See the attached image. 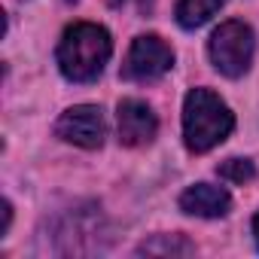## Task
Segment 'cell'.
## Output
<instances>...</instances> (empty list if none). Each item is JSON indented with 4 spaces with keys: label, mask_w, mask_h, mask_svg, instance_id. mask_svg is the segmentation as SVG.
Instances as JSON below:
<instances>
[{
    "label": "cell",
    "mask_w": 259,
    "mask_h": 259,
    "mask_svg": "<svg viewBox=\"0 0 259 259\" xmlns=\"http://www.w3.org/2000/svg\"><path fill=\"white\" fill-rule=\"evenodd\" d=\"M113 55L110 34L101 25L76 22L58 43V67L70 82H95Z\"/></svg>",
    "instance_id": "obj_1"
},
{
    "label": "cell",
    "mask_w": 259,
    "mask_h": 259,
    "mask_svg": "<svg viewBox=\"0 0 259 259\" xmlns=\"http://www.w3.org/2000/svg\"><path fill=\"white\" fill-rule=\"evenodd\" d=\"M235 128L226 101L207 89H192L183 101V141L192 153H207L223 144Z\"/></svg>",
    "instance_id": "obj_2"
},
{
    "label": "cell",
    "mask_w": 259,
    "mask_h": 259,
    "mask_svg": "<svg viewBox=\"0 0 259 259\" xmlns=\"http://www.w3.org/2000/svg\"><path fill=\"white\" fill-rule=\"evenodd\" d=\"M253 49H256L253 31H250V25H244L238 19L223 22L207 40V52H210L213 67L223 76H232V79H238V76H244L250 70Z\"/></svg>",
    "instance_id": "obj_3"
},
{
    "label": "cell",
    "mask_w": 259,
    "mask_h": 259,
    "mask_svg": "<svg viewBox=\"0 0 259 259\" xmlns=\"http://www.w3.org/2000/svg\"><path fill=\"white\" fill-rule=\"evenodd\" d=\"M171 67H174L171 46L156 34H144L132 43L119 73L128 82H150V79H159L162 73H168Z\"/></svg>",
    "instance_id": "obj_4"
},
{
    "label": "cell",
    "mask_w": 259,
    "mask_h": 259,
    "mask_svg": "<svg viewBox=\"0 0 259 259\" xmlns=\"http://www.w3.org/2000/svg\"><path fill=\"white\" fill-rule=\"evenodd\" d=\"M55 135L73 147H82V150H98L104 144V135H107V122H104V113L101 107L95 104H79V107H70L61 113V119L55 122Z\"/></svg>",
    "instance_id": "obj_5"
},
{
    "label": "cell",
    "mask_w": 259,
    "mask_h": 259,
    "mask_svg": "<svg viewBox=\"0 0 259 259\" xmlns=\"http://www.w3.org/2000/svg\"><path fill=\"white\" fill-rule=\"evenodd\" d=\"M116 122H119V144H125V147H144L159 132L156 113L144 101H135V98H128V101L119 104Z\"/></svg>",
    "instance_id": "obj_6"
},
{
    "label": "cell",
    "mask_w": 259,
    "mask_h": 259,
    "mask_svg": "<svg viewBox=\"0 0 259 259\" xmlns=\"http://www.w3.org/2000/svg\"><path fill=\"white\" fill-rule=\"evenodd\" d=\"M180 207L192 217H226L229 207H232V195L223 189V186H213V183H195L189 186L183 195H180Z\"/></svg>",
    "instance_id": "obj_7"
},
{
    "label": "cell",
    "mask_w": 259,
    "mask_h": 259,
    "mask_svg": "<svg viewBox=\"0 0 259 259\" xmlns=\"http://www.w3.org/2000/svg\"><path fill=\"white\" fill-rule=\"evenodd\" d=\"M223 4H226V0H177L174 19H177L180 28L195 31V28H201L204 22H210Z\"/></svg>",
    "instance_id": "obj_8"
},
{
    "label": "cell",
    "mask_w": 259,
    "mask_h": 259,
    "mask_svg": "<svg viewBox=\"0 0 259 259\" xmlns=\"http://www.w3.org/2000/svg\"><path fill=\"white\" fill-rule=\"evenodd\" d=\"M141 253H147V256H153V253H180V256H189V253H195V247L189 244V241H183L180 235H159V238H153V241H144L141 244Z\"/></svg>",
    "instance_id": "obj_9"
},
{
    "label": "cell",
    "mask_w": 259,
    "mask_h": 259,
    "mask_svg": "<svg viewBox=\"0 0 259 259\" xmlns=\"http://www.w3.org/2000/svg\"><path fill=\"white\" fill-rule=\"evenodd\" d=\"M217 174H220L223 180H229V183H250V180L256 177V168H253L250 159H226V162L217 168Z\"/></svg>",
    "instance_id": "obj_10"
},
{
    "label": "cell",
    "mask_w": 259,
    "mask_h": 259,
    "mask_svg": "<svg viewBox=\"0 0 259 259\" xmlns=\"http://www.w3.org/2000/svg\"><path fill=\"white\" fill-rule=\"evenodd\" d=\"M116 4H128V0H116ZM135 4H138L141 10H150V7H153V0H135Z\"/></svg>",
    "instance_id": "obj_11"
},
{
    "label": "cell",
    "mask_w": 259,
    "mask_h": 259,
    "mask_svg": "<svg viewBox=\"0 0 259 259\" xmlns=\"http://www.w3.org/2000/svg\"><path fill=\"white\" fill-rule=\"evenodd\" d=\"M253 235H256V244H259V213L253 217Z\"/></svg>",
    "instance_id": "obj_12"
}]
</instances>
